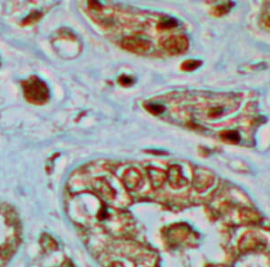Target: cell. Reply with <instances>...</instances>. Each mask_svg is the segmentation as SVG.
I'll return each mask as SVG.
<instances>
[{"label":"cell","instance_id":"obj_7","mask_svg":"<svg viewBox=\"0 0 270 267\" xmlns=\"http://www.w3.org/2000/svg\"><path fill=\"white\" fill-rule=\"evenodd\" d=\"M149 178H150V182L154 187H160L167 178V174L164 173L162 170L159 168H148Z\"/></svg>","mask_w":270,"mask_h":267},{"label":"cell","instance_id":"obj_16","mask_svg":"<svg viewBox=\"0 0 270 267\" xmlns=\"http://www.w3.org/2000/svg\"><path fill=\"white\" fill-rule=\"evenodd\" d=\"M267 25H268V26L269 27H270V16L269 17V19H268V21H267Z\"/></svg>","mask_w":270,"mask_h":267},{"label":"cell","instance_id":"obj_8","mask_svg":"<svg viewBox=\"0 0 270 267\" xmlns=\"http://www.w3.org/2000/svg\"><path fill=\"white\" fill-rule=\"evenodd\" d=\"M221 136L228 142H238L240 140V135L234 131H226L221 134Z\"/></svg>","mask_w":270,"mask_h":267},{"label":"cell","instance_id":"obj_11","mask_svg":"<svg viewBox=\"0 0 270 267\" xmlns=\"http://www.w3.org/2000/svg\"><path fill=\"white\" fill-rule=\"evenodd\" d=\"M98 186H97V190L100 191L101 193L103 194H105V196H112L111 194L113 193V190L111 189L109 184L106 183V182H104V181H101V180H98Z\"/></svg>","mask_w":270,"mask_h":267},{"label":"cell","instance_id":"obj_4","mask_svg":"<svg viewBox=\"0 0 270 267\" xmlns=\"http://www.w3.org/2000/svg\"><path fill=\"white\" fill-rule=\"evenodd\" d=\"M123 180L126 187L130 190H135L140 186L142 182V177L138 169L132 168L125 172Z\"/></svg>","mask_w":270,"mask_h":267},{"label":"cell","instance_id":"obj_3","mask_svg":"<svg viewBox=\"0 0 270 267\" xmlns=\"http://www.w3.org/2000/svg\"><path fill=\"white\" fill-rule=\"evenodd\" d=\"M122 46L124 49L136 53H141L149 50L150 48V42L142 37L130 36L122 41Z\"/></svg>","mask_w":270,"mask_h":267},{"label":"cell","instance_id":"obj_13","mask_svg":"<svg viewBox=\"0 0 270 267\" xmlns=\"http://www.w3.org/2000/svg\"><path fill=\"white\" fill-rule=\"evenodd\" d=\"M178 25V22L173 18H167V19L162 21L160 23V27L162 29H169V28H173Z\"/></svg>","mask_w":270,"mask_h":267},{"label":"cell","instance_id":"obj_2","mask_svg":"<svg viewBox=\"0 0 270 267\" xmlns=\"http://www.w3.org/2000/svg\"><path fill=\"white\" fill-rule=\"evenodd\" d=\"M162 46L171 54H180L188 48V41L183 35L170 36L163 41Z\"/></svg>","mask_w":270,"mask_h":267},{"label":"cell","instance_id":"obj_14","mask_svg":"<svg viewBox=\"0 0 270 267\" xmlns=\"http://www.w3.org/2000/svg\"><path fill=\"white\" fill-rule=\"evenodd\" d=\"M223 113H224V108L223 107H215V108L211 109L208 114L212 118H215V117L220 116Z\"/></svg>","mask_w":270,"mask_h":267},{"label":"cell","instance_id":"obj_9","mask_svg":"<svg viewBox=\"0 0 270 267\" xmlns=\"http://www.w3.org/2000/svg\"><path fill=\"white\" fill-rule=\"evenodd\" d=\"M202 62L199 60H195V59H189L186 60L183 64H182V69L185 71H193L195 69L200 67Z\"/></svg>","mask_w":270,"mask_h":267},{"label":"cell","instance_id":"obj_1","mask_svg":"<svg viewBox=\"0 0 270 267\" xmlns=\"http://www.w3.org/2000/svg\"><path fill=\"white\" fill-rule=\"evenodd\" d=\"M25 98L32 104H45L49 99V89L44 81L35 77L23 83Z\"/></svg>","mask_w":270,"mask_h":267},{"label":"cell","instance_id":"obj_12","mask_svg":"<svg viewBox=\"0 0 270 267\" xmlns=\"http://www.w3.org/2000/svg\"><path fill=\"white\" fill-rule=\"evenodd\" d=\"M146 108L150 111L151 114H160L164 111V106L162 104H156V103H150L146 105Z\"/></svg>","mask_w":270,"mask_h":267},{"label":"cell","instance_id":"obj_10","mask_svg":"<svg viewBox=\"0 0 270 267\" xmlns=\"http://www.w3.org/2000/svg\"><path fill=\"white\" fill-rule=\"evenodd\" d=\"M233 5L232 3H225L223 5H218L215 8V15L217 16H220V15H224L225 14H227L229 11H230V7Z\"/></svg>","mask_w":270,"mask_h":267},{"label":"cell","instance_id":"obj_6","mask_svg":"<svg viewBox=\"0 0 270 267\" xmlns=\"http://www.w3.org/2000/svg\"><path fill=\"white\" fill-rule=\"evenodd\" d=\"M213 181L214 177L212 174L208 173V171L204 169H199L198 173L195 174V187L199 191H203L209 187Z\"/></svg>","mask_w":270,"mask_h":267},{"label":"cell","instance_id":"obj_5","mask_svg":"<svg viewBox=\"0 0 270 267\" xmlns=\"http://www.w3.org/2000/svg\"><path fill=\"white\" fill-rule=\"evenodd\" d=\"M167 178L172 187L180 188L186 184V179L184 178L180 166H172L167 174Z\"/></svg>","mask_w":270,"mask_h":267},{"label":"cell","instance_id":"obj_15","mask_svg":"<svg viewBox=\"0 0 270 267\" xmlns=\"http://www.w3.org/2000/svg\"><path fill=\"white\" fill-rule=\"evenodd\" d=\"M119 83L123 85V86H130V85L134 83V80H133V79H131L130 77L123 76L119 80Z\"/></svg>","mask_w":270,"mask_h":267}]
</instances>
